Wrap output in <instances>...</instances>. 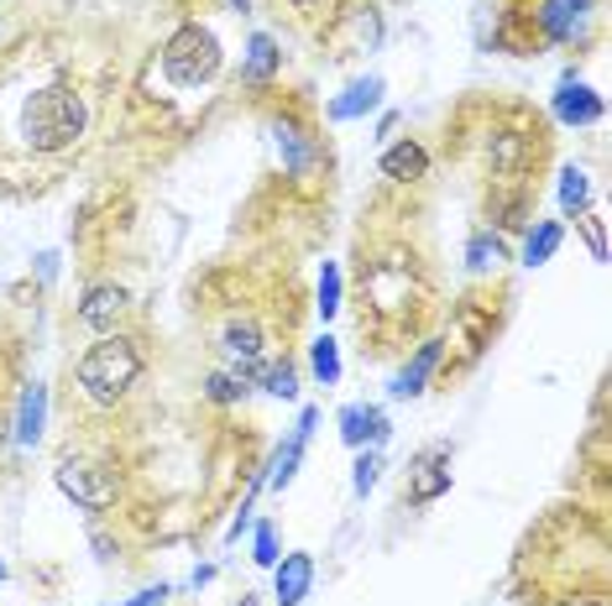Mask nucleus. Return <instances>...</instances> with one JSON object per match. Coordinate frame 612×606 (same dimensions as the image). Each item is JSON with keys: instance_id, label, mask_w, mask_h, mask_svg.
<instances>
[{"instance_id": "obj_1", "label": "nucleus", "mask_w": 612, "mask_h": 606, "mask_svg": "<svg viewBox=\"0 0 612 606\" xmlns=\"http://www.w3.org/2000/svg\"><path fill=\"white\" fill-rule=\"evenodd\" d=\"M84 126H90V111L63 84H48L21 105V142L32 152H69L84 136Z\"/></svg>"}, {"instance_id": "obj_2", "label": "nucleus", "mask_w": 612, "mask_h": 606, "mask_svg": "<svg viewBox=\"0 0 612 606\" xmlns=\"http://www.w3.org/2000/svg\"><path fill=\"white\" fill-rule=\"evenodd\" d=\"M142 377V350L121 340V335H105V340H94L84 350V361H79V387H84V398L94 403H115V398H126L131 387Z\"/></svg>"}, {"instance_id": "obj_3", "label": "nucleus", "mask_w": 612, "mask_h": 606, "mask_svg": "<svg viewBox=\"0 0 612 606\" xmlns=\"http://www.w3.org/2000/svg\"><path fill=\"white\" fill-rule=\"evenodd\" d=\"M221 63H225L221 42H215V32L200 27V21H184V27L163 42V74H167V84H178V90L210 84V79L221 74Z\"/></svg>"}, {"instance_id": "obj_4", "label": "nucleus", "mask_w": 612, "mask_h": 606, "mask_svg": "<svg viewBox=\"0 0 612 606\" xmlns=\"http://www.w3.org/2000/svg\"><path fill=\"white\" fill-rule=\"evenodd\" d=\"M58 492L74 496L84 513H105L115 496H121V481H115V471H105V465H90V460H63L53 471Z\"/></svg>"}, {"instance_id": "obj_5", "label": "nucleus", "mask_w": 612, "mask_h": 606, "mask_svg": "<svg viewBox=\"0 0 612 606\" xmlns=\"http://www.w3.org/2000/svg\"><path fill=\"white\" fill-rule=\"evenodd\" d=\"M388 434H392V423L382 408H371V403L340 408V440L351 444V450H377V444H388Z\"/></svg>"}, {"instance_id": "obj_6", "label": "nucleus", "mask_w": 612, "mask_h": 606, "mask_svg": "<svg viewBox=\"0 0 612 606\" xmlns=\"http://www.w3.org/2000/svg\"><path fill=\"white\" fill-rule=\"evenodd\" d=\"M273 142H278V157L294 178H309L319 167V142L304 126H294V121H273Z\"/></svg>"}, {"instance_id": "obj_7", "label": "nucleus", "mask_w": 612, "mask_h": 606, "mask_svg": "<svg viewBox=\"0 0 612 606\" xmlns=\"http://www.w3.org/2000/svg\"><path fill=\"white\" fill-rule=\"evenodd\" d=\"M586 6L592 0H539V11H534L539 32L550 42H575L581 38V21H586Z\"/></svg>"}, {"instance_id": "obj_8", "label": "nucleus", "mask_w": 612, "mask_h": 606, "mask_svg": "<svg viewBox=\"0 0 612 606\" xmlns=\"http://www.w3.org/2000/svg\"><path fill=\"white\" fill-rule=\"evenodd\" d=\"M555 115L565 126H596V121H602V94H592L581 79L565 74L555 90Z\"/></svg>"}, {"instance_id": "obj_9", "label": "nucleus", "mask_w": 612, "mask_h": 606, "mask_svg": "<svg viewBox=\"0 0 612 606\" xmlns=\"http://www.w3.org/2000/svg\"><path fill=\"white\" fill-rule=\"evenodd\" d=\"M440 492H450V465H446V450H429V455L414 465V476H408V502L425 507V502H435Z\"/></svg>"}, {"instance_id": "obj_10", "label": "nucleus", "mask_w": 612, "mask_h": 606, "mask_svg": "<svg viewBox=\"0 0 612 606\" xmlns=\"http://www.w3.org/2000/svg\"><path fill=\"white\" fill-rule=\"evenodd\" d=\"M121 314H126V288L100 283V288H90L84 304H79V325H90V330H111Z\"/></svg>"}, {"instance_id": "obj_11", "label": "nucleus", "mask_w": 612, "mask_h": 606, "mask_svg": "<svg viewBox=\"0 0 612 606\" xmlns=\"http://www.w3.org/2000/svg\"><path fill=\"white\" fill-rule=\"evenodd\" d=\"M283 69V53L278 42L267 38V32H252V42H246V58H242V84H273Z\"/></svg>"}, {"instance_id": "obj_12", "label": "nucleus", "mask_w": 612, "mask_h": 606, "mask_svg": "<svg viewBox=\"0 0 612 606\" xmlns=\"http://www.w3.org/2000/svg\"><path fill=\"white\" fill-rule=\"evenodd\" d=\"M315 423H319V413L315 408H304V413H298V429H294V440L283 444L278 450V460H273V476H267V486H288V481H294V471H298V460H304V444H309V434H315Z\"/></svg>"}, {"instance_id": "obj_13", "label": "nucleus", "mask_w": 612, "mask_h": 606, "mask_svg": "<svg viewBox=\"0 0 612 606\" xmlns=\"http://www.w3.org/2000/svg\"><path fill=\"white\" fill-rule=\"evenodd\" d=\"M273 569H278V606H298L315 586V559L309 554H283Z\"/></svg>"}, {"instance_id": "obj_14", "label": "nucleus", "mask_w": 612, "mask_h": 606, "mask_svg": "<svg viewBox=\"0 0 612 606\" xmlns=\"http://www.w3.org/2000/svg\"><path fill=\"white\" fill-rule=\"evenodd\" d=\"M440 367V340H425V346L414 350V361H408L398 377H392V398H419L425 392V382H429V371Z\"/></svg>"}, {"instance_id": "obj_15", "label": "nucleus", "mask_w": 612, "mask_h": 606, "mask_svg": "<svg viewBox=\"0 0 612 606\" xmlns=\"http://www.w3.org/2000/svg\"><path fill=\"white\" fill-rule=\"evenodd\" d=\"M382 173H388L392 184H414V178H425L429 173V152L404 136V142H392V147L382 152Z\"/></svg>"}, {"instance_id": "obj_16", "label": "nucleus", "mask_w": 612, "mask_h": 606, "mask_svg": "<svg viewBox=\"0 0 612 606\" xmlns=\"http://www.w3.org/2000/svg\"><path fill=\"white\" fill-rule=\"evenodd\" d=\"M377 105H382V79L367 74V79H356L351 90L330 105V121H361V115L377 111Z\"/></svg>"}, {"instance_id": "obj_17", "label": "nucleus", "mask_w": 612, "mask_h": 606, "mask_svg": "<svg viewBox=\"0 0 612 606\" xmlns=\"http://www.w3.org/2000/svg\"><path fill=\"white\" fill-rule=\"evenodd\" d=\"M221 350L231 356V367H242V361H262V330L252 319H231L221 335Z\"/></svg>"}, {"instance_id": "obj_18", "label": "nucleus", "mask_w": 612, "mask_h": 606, "mask_svg": "<svg viewBox=\"0 0 612 606\" xmlns=\"http://www.w3.org/2000/svg\"><path fill=\"white\" fill-rule=\"evenodd\" d=\"M42 423H48V387H27L21 392V413H17V444H38Z\"/></svg>"}, {"instance_id": "obj_19", "label": "nucleus", "mask_w": 612, "mask_h": 606, "mask_svg": "<svg viewBox=\"0 0 612 606\" xmlns=\"http://www.w3.org/2000/svg\"><path fill=\"white\" fill-rule=\"evenodd\" d=\"M560 240H565V225L560 220H539L523 240V267H544V261L560 251Z\"/></svg>"}, {"instance_id": "obj_20", "label": "nucleus", "mask_w": 612, "mask_h": 606, "mask_svg": "<svg viewBox=\"0 0 612 606\" xmlns=\"http://www.w3.org/2000/svg\"><path fill=\"white\" fill-rule=\"evenodd\" d=\"M502 261H508V246H502L492 230H477V236L466 240V267H471V273H498Z\"/></svg>"}, {"instance_id": "obj_21", "label": "nucleus", "mask_w": 612, "mask_h": 606, "mask_svg": "<svg viewBox=\"0 0 612 606\" xmlns=\"http://www.w3.org/2000/svg\"><path fill=\"white\" fill-rule=\"evenodd\" d=\"M523 152H529V142H523L519 131H498V136L487 142V163H492V173H519Z\"/></svg>"}, {"instance_id": "obj_22", "label": "nucleus", "mask_w": 612, "mask_h": 606, "mask_svg": "<svg viewBox=\"0 0 612 606\" xmlns=\"http://www.w3.org/2000/svg\"><path fill=\"white\" fill-rule=\"evenodd\" d=\"M586 204H592V184H586V173H581V167H565V173H560V209L581 220V215H586Z\"/></svg>"}, {"instance_id": "obj_23", "label": "nucleus", "mask_w": 612, "mask_h": 606, "mask_svg": "<svg viewBox=\"0 0 612 606\" xmlns=\"http://www.w3.org/2000/svg\"><path fill=\"white\" fill-rule=\"evenodd\" d=\"M309 367H315V377H319L325 387L340 382V350H335L330 335H319L315 346H309Z\"/></svg>"}, {"instance_id": "obj_24", "label": "nucleus", "mask_w": 612, "mask_h": 606, "mask_svg": "<svg viewBox=\"0 0 612 606\" xmlns=\"http://www.w3.org/2000/svg\"><path fill=\"white\" fill-rule=\"evenodd\" d=\"M246 392H252V387H246V382H236L231 371H210V377H204V398H210V403H221V408L242 403Z\"/></svg>"}, {"instance_id": "obj_25", "label": "nucleus", "mask_w": 612, "mask_h": 606, "mask_svg": "<svg viewBox=\"0 0 612 606\" xmlns=\"http://www.w3.org/2000/svg\"><path fill=\"white\" fill-rule=\"evenodd\" d=\"M319 319H335V314H340V267H335V261H325V267H319Z\"/></svg>"}, {"instance_id": "obj_26", "label": "nucleus", "mask_w": 612, "mask_h": 606, "mask_svg": "<svg viewBox=\"0 0 612 606\" xmlns=\"http://www.w3.org/2000/svg\"><path fill=\"white\" fill-rule=\"evenodd\" d=\"M377 476H382V455H377V450H361V460L351 465V492L367 496L371 486H377Z\"/></svg>"}, {"instance_id": "obj_27", "label": "nucleus", "mask_w": 612, "mask_h": 606, "mask_svg": "<svg viewBox=\"0 0 612 606\" xmlns=\"http://www.w3.org/2000/svg\"><path fill=\"white\" fill-rule=\"evenodd\" d=\"M262 387H267L273 398H283V403H288V398H298V377H294V367H288V361H283V367H267Z\"/></svg>"}, {"instance_id": "obj_28", "label": "nucleus", "mask_w": 612, "mask_h": 606, "mask_svg": "<svg viewBox=\"0 0 612 606\" xmlns=\"http://www.w3.org/2000/svg\"><path fill=\"white\" fill-rule=\"evenodd\" d=\"M252 559H257L262 569L278 565V533H273V523H262L257 528V544H252Z\"/></svg>"}, {"instance_id": "obj_29", "label": "nucleus", "mask_w": 612, "mask_h": 606, "mask_svg": "<svg viewBox=\"0 0 612 606\" xmlns=\"http://www.w3.org/2000/svg\"><path fill=\"white\" fill-rule=\"evenodd\" d=\"M581 230H586V246H592V257L608 261V236H602V220H581Z\"/></svg>"}, {"instance_id": "obj_30", "label": "nucleus", "mask_w": 612, "mask_h": 606, "mask_svg": "<svg viewBox=\"0 0 612 606\" xmlns=\"http://www.w3.org/2000/svg\"><path fill=\"white\" fill-rule=\"evenodd\" d=\"M38 273H42V277H53V273H58V251H42V257H38Z\"/></svg>"}, {"instance_id": "obj_31", "label": "nucleus", "mask_w": 612, "mask_h": 606, "mask_svg": "<svg viewBox=\"0 0 612 606\" xmlns=\"http://www.w3.org/2000/svg\"><path fill=\"white\" fill-rule=\"evenodd\" d=\"M555 606H596L592 596H571V602H555Z\"/></svg>"}, {"instance_id": "obj_32", "label": "nucleus", "mask_w": 612, "mask_h": 606, "mask_svg": "<svg viewBox=\"0 0 612 606\" xmlns=\"http://www.w3.org/2000/svg\"><path fill=\"white\" fill-rule=\"evenodd\" d=\"M231 6H236V11H252V0H231Z\"/></svg>"}, {"instance_id": "obj_33", "label": "nucleus", "mask_w": 612, "mask_h": 606, "mask_svg": "<svg viewBox=\"0 0 612 606\" xmlns=\"http://www.w3.org/2000/svg\"><path fill=\"white\" fill-rule=\"evenodd\" d=\"M242 606H257V602H252V596H246V602H242Z\"/></svg>"}]
</instances>
